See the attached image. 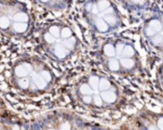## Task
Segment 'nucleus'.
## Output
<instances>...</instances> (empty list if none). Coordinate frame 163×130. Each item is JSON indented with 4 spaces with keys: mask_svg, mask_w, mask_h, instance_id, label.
Listing matches in <instances>:
<instances>
[{
    "mask_svg": "<svg viewBox=\"0 0 163 130\" xmlns=\"http://www.w3.org/2000/svg\"><path fill=\"white\" fill-rule=\"evenodd\" d=\"M93 102H94L97 106H102L103 105V98L101 96H95L93 97Z\"/></svg>",
    "mask_w": 163,
    "mask_h": 130,
    "instance_id": "22",
    "label": "nucleus"
},
{
    "mask_svg": "<svg viewBox=\"0 0 163 130\" xmlns=\"http://www.w3.org/2000/svg\"><path fill=\"white\" fill-rule=\"evenodd\" d=\"M102 14L103 15H111V14H113V8L112 7H109V8L107 9H106L105 11L104 12H102Z\"/></svg>",
    "mask_w": 163,
    "mask_h": 130,
    "instance_id": "25",
    "label": "nucleus"
},
{
    "mask_svg": "<svg viewBox=\"0 0 163 130\" xmlns=\"http://www.w3.org/2000/svg\"><path fill=\"white\" fill-rule=\"evenodd\" d=\"M61 130H71V126L68 122H64L61 125Z\"/></svg>",
    "mask_w": 163,
    "mask_h": 130,
    "instance_id": "24",
    "label": "nucleus"
},
{
    "mask_svg": "<svg viewBox=\"0 0 163 130\" xmlns=\"http://www.w3.org/2000/svg\"><path fill=\"white\" fill-rule=\"evenodd\" d=\"M97 6H98V9L100 12H104L106 9H107L110 6V3L109 0H100V1L97 3Z\"/></svg>",
    "mask_w": 163,
    "mask_h": 130,
    "instance_id": "18",
    "label": "nucleus"
},
{
    "mask_svg": "<svg viewBox=\"0 0 163 130\" xmlns=\"http://www.w3.org/2000/svg\"><path fill=\"white\" fill-rule=\"evenodd\" d=\"M95 25H96L97 30L101 33L107 32V31H109V24L105 21V19H101V17H97V19H95Z\"/></svg>",
    "mask_w": 163,
    "mask_h": 130,
    "instance_id": "6",
    "label": "nucleus"
},
{
    "mask_svg": "<svg viewBox=\"0 0 163 130\" xmlns=\"http://www.w3.org/2000/svg\"><path fill=\"white\" fill-rule=\"evenodd\" d=\"M12 129L13 130H20V128H19V126L17 125V124H15V125H13V127H12Z\"/></svg>",
    "mask_w": 163,
    "mask_h": 130,
    "instance_id": "29",
    "label": "nucleus"
},
{
    "mask_svg": "<svg viewBox=\"0 0 163 130\" xmlns=\"http://www.w3.org/2000/svg\"><path fill=\"white\" fill-rule=\"evenodd\" d=\"M80 92L84 96H91L93 94V89L90 85H86V84H83V85L80 87Z\"/></svg>",
    "mask_w": 163,
    "mask_h": 130,
    "instance_id": "14",
    "label": "nucleus"
},
{
    "mask_svg": "<svg viewBox=\"0 0 163 130\" xmlns=\"http://www.w3.org/2000/svg\"><path fill=\"white\" fill-rule=\"evenodd\" d=\"M43 40L45 43L48 44H56L57 38H55L53 35H51L48 31H46V32H44L43 34Z\"/></svg>",
    "mask_w": 163,
    "mask_h": 130,
    "instance_id": "13",
    "label": "nucleus"
},
{
    "mask_svg": "<svg viewBox=\"0 0 163 130\" xmlns=\"http://www.w3.org/2000/svg\"><path fill=\"white\" fill-rule=\"evenodd\" d=\"M104 53H105V55L107 56V57L113 58L114 56L116 55L115 47H114L111 44H107L105 46H104Z\"/></svg>",
    "mask_w": 163,
    "mask_h": 130,
    "instance_id": "7",
    "label": "nucleus"
},
{
    "mask_svg": "<svg viewBox=\"0 0 163 130\" xmlns=\"http://www.w3.org/2000/svg\"><path fill=\"white\" fill-rule=\"evenodd\" d=\"M134 55V49L133 47L130 44L125 45L124 50L121 55V58H131Z\"/></svg>",
    "mask_w": 163,
    "mask_h": 130,
    "instance_id": "8",
    "label": "nucleus"
},
{
    "mask_svg": "<svg viewBox=\"0 0 163 130\" xmlns=\"http://www.w3.org/2000/svg\"><path fill=\"white\" fill-rule=\"evenodd\" d=\"M124 47H125V45L123 44H118L116 45V53H117V55H118V56H120V57H121V55H122Z\"/></svg>",
    "mask_w": 163,
    "mask_h": 130,
    "instance_id": "23",
    "label": "nucleus"
},
{
    "mask_svg": "<svg viewBox=\"0 0 163 130\" xmlns=\"http://www.w3.org/2000/svg\"><path fill=\"white\" fill-rule=\"evenodd\" d=\"M110 88V83L107 79L106 78H102L100 79V82H99V89L101 92H105V91L109 90Z\"/></svg>",
    "mask_w": 163,
    "mask_h": 130,
    "instance_id": "12",
    "label": "nucleus"
},
{
    "mask_svg": "<svg viewBox=\"0 0 163 130\" xmlns=\"http://www.w3.org/2000/svg\"><path fill=\"white\" fill-rule=\"evenodd\" d=\"M104 19H105V21L109 24L110 26H114L116 24L117 21V19L116 16L111 14V15H107V16H104Z\"/></svg>",
    "mask_w": 163,
    "mask_h": 130,
    "instance_id": "16",
    "label": "nucleus"
},
{
    "mask_svg": "<svg viewBox=\"0 0 163 130\" xmlns=\"http://www.w3.org/2000/svg\"><path fill=\"white\" fill-rule=\"evenodd\" d=\"M72 36V30L68 27H64L61 30V38L62 40H67V39L71 38Z\"/></svg>",
    "mask_w": 163,
    "mask_h": 130,
    "instance_id": "15",
    "label": "nucleus"
},
{
    "mask_svg": "<svg viewBox=\"0 0 163 130\" xmlns=\"http://www.w3.org/2000/svg\"><path fill=\"white\" fill-rule=\"evenodd\" d=\"M40 73H41V75L43 76V78L46 80L48 83H50L52 81V74L49 71H47V69H41Z\"/></svg>",
    "mask_w": 163,
    "mask_h": 130,
    "instance_id": "21",
    "label": "nucleus"
},
{
    "mask_svg": "<svg viewBox=\"0 0 163 130\" xmlns=\"http://www.w3.org/2000/svg\"><path fill=\"white\" fill-rule=\"evenodd\" d=\"M134 3H137V4H142L144 2V0H133Z\"/></svg>",
    "mask_w": 163,
    "mask_h": 130,
    "instance_id": "30",
    "label": "nucleus"
},
{
    "mask_svg": "<svg viewBox=\"0 0 163 130\" xmlns=\"http://www.w3.org/2000/svg\"><path fill=\"white\" fill-rule=\"evenodd\" d=\"M53 54L58 59H64L68 54V49L62 44H54L53 46Z\"/></svg>",
    "mask_w": 163,
    "mask_h": 130,
    "instance_id": "4",
    "label": "nucleus"
},
{
    "mask_svg": "<svg viewBox=\"0 0 163 130\" xmlns=\"http://www.w3.org/2000/svg\"><path fill=\"white\" fill-rule=\"evenodd\" d=\"M120 64L124 69H133L134 66V61L131 58H121Z\"/></svg>",
    "mask_w": 163,
    "mask_h": 130,
    "instance_id": "10",
    "label": "nucleus"
},
{
    "mask_svg": "<svg viewBox=\"0 0 163 130\" xmlns=\"http://www.w3.org/2000/svg\"><path fill=\"white\" fill-rule=\"evenodd\" d=\"M75 44H76V39L75 38L67 39V40H64V43H62V44H64L67 49H72L74 47Z\"/></svg>",
    "mask_w": 163,
    "mask_h": 130,
    "instance_id": "20",
    "label": "nucleus"
},
{
    "mask_svg": "<svg viewBox=\"0 0 163 130\" xmlns=\"http://www.w3.org/2000/svg\"><path fill=\"white\" fill-rule=\"evenodd\" d=\"M100 11H99V9H98V6H97V4H94L92 6V13L94 14V15H97Z\"/></svg>",
    "mask_w": 163,
    "mask_h": 130,
    "instance_id": "27",
    "label": "nucleus"
},
{
    "mask_svg": "<svg viewBox=\"0 0 163 130\" xmlns=\"http://www.w3.org/2000/svg\"><path fill=\"white\" fill-rule=\"evenodd\" d=\"M92 98L90 96H84V97H83V101L85 103V104H89L90 102H91Z\"/></svg>",
    "mask_w": 163,
    "mask_h": 130,
    "instance_id": "26",
    "label": "nucleus"
},
{
    "mask_svg": "<svg viewBox=\"0 0 163 130\" xmlns=\"http://www.w3.org/2000/svg\"><path fill=\"white\" fill-rule=\"evenodd\" d=\"M40 71H36V69H34V71L29 72L28 76H26V77H29L31 80V89H37L40 91L46 89L48 82L43 78V76L41 75Z\"/></svg>",
    "mask_w": 163,
    "mask_h": 130,
    "instance_id": "2",
    "label": "nucleus"
},
{
    "mask_svg": "<svg viewBox=\"0 0 163 130\" xmlns=\"http://www.w3.org/2000/svg\"><path fill=\"white\" fill-rule=\"evenodd\" d=\"M31 16L18 0H0V32L11 37H22L29 32Z\"/></svg>",
    "mask_w": 163,
    "mask_h": 130,
    "instance_id": "1",
    "label": "nucleus"
},
{
    "mask_svg": "<svg viewBox=\"0 0 163 130\" xmlns=\"http://www.w3.org/2000/svg\"><path fill=\"white\" fill-rule=\"evenodd\" d=\"M162 29V23L158 19H152L145 28V35L147 37H154L158 34Z\"/></svg>",
    "mask_w": 163,
    "mask_h": 130,
    "instance_id": "3",
    "label": "nucleus"
},
{
    "mask_svg": "<svg viewBox=\"0 0 163 130\" xmlns=\"http://www.w3.org/2000/svg\"><path fill=\"white\" fill-rule=\"evenodd\" d=\"M99 82H100V79L97 76H91L89 78V85L93 90L99 89Z\"/></svg>",
    "mask_w": 163,
    "mask_h": 130,
    "instance_id": "17",
    "label": "nucleus"
},
{
    "mask_svg": "<svg viewBox=\"0 0 163 130\" xmlns=\"http://www.w3.org/2000/svg\"><path fill=\"white\" fill-rule=\"evenodd\" d=\"M56 1H61V0H56Z\"/></svg>",
    "mask_w": 163,
    "mask_h": 130,
    "instance_id": "32",
    "label": "nucleus"
},
{
    "mask_svg": "<svg viewBox=\"0 0 163 130\" xmlns=\"http://www.w3.org/2000/svg\"><path fill=\"white\" fill-rule=\"evenodd\" d=\"M48 130H55V129H48Z\"/></svg>",
    "mask_w": 163,
    "mask_h": 130,
    "instance_id": "31",
    "label": "nucleus"
},
{
    "mask_svg": "<svg viewBox=\"0 0 163 130\" xmlns=\"http://www.w3.org/2000/svg\"><path fill=\"white\" fill-rule=\"evenodd\" d=\"M157 126L160 130H163V118H160L157 121Z\"/></svg>",
    "mask_w": 163,
    "mask_h": 130,
    "instance_id": "28",
    "label": "nucleus"
},
{
    "mask_svg": "<svg viewBox=\"0 0 163 130\" xmlns=\"http://www.w3.org/2000/svg\"><path fill=\"white\" fill-rule=\"evenodd\" d=\"M61 28L60 26L57 25V24H53V25L48 27V29L46 31H48L51 35H53L55 38L59 39L61 37Z\"/></svg>",
    "mask_w": 163,
    "mask_h": 130,
    "instance_id": "9",
    "label": "nucleus"
},
{
    "mask_svg": "<svg viewBox=\"0 0 163 130\" xmlns=\"http://www.w3.org/2000/svg\"><path fill=\"white\" fill-rule=\"evenodd\" d=\"M101 96L104 101H106L107 103H113L116 101V94L113 91H105V92L101 93Z\"/></svg>",
    "mask_w": 163,
    "mask_h": 130,
    "instance_id": "5",
    "label": "nucleus"
},
{
    "mask_svg": "<svg viewBox=\"0 0 163 130\" xmlns=\"http://www.w3.org/2000/svg\"><path fill=\"white\" fill-rule=\"evenodd\" d=\"M107 66H109V69L111 71H119L120 62L117 59H115V58H111L109 61V64H107Z\"/></svg>",
    "mask_w": 163,
    "mask_h": 130,
    "instance_id": "11",
    "label": "nucleus"
},
{
    "mask_svg": "<svg viewBox=\"0 0 163 130\" xmlns=\"http://www.w3.org/2000/svg\"><path fill=\"white\" fill-rule=\"evenodd\" d=\"M152 44L155 45V46H159V45L163 44V36L159 34H157L155 36L152 37Z\"/></svg>",
    "mask_w": 163,
    "mask_h": 130,
    "instance_id": "19",
    "label": "nucleus"
}]
</instances>
